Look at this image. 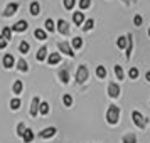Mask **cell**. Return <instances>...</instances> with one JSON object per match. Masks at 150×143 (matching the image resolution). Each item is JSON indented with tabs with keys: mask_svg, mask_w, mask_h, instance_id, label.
<instances>
[{
	"mask_svg": "<svg viewBox=\"0 0 150 143\" xmlns=\"http://www.w3.org/2000/svg\"><path fill=\"white\" fill-rule=\"evenodd\" d=\"M118 120H120V108L116 104H110L108 111H106V121L110 125H116Z\"/></svg>",
	"mask_w": 150,
	"mask_h": 143,
	"instance_id": "1",
	"label": "cell"
},
{
	"mask_svg": "<svg viewBox=\"0 0 150 143\" xmlns=\"http://www.w3.org/2000/svg\"><path fill=\"white\" fill-rule=\"evenodd\" d=\"M86 79H88V68L86 66H79L78 71H76V81L79 84H83Z\"/></svg>",
	"mask_w": 150,
	"mask_h": 143,
	"instance_id": "2",
	"label": "cell"
},
{
	"mask_svg": "<svg viewBox=\"0 0 150 143\" xmlns=\"http://www.w3.org/2000/svg\"><path fill=\"white\" fill-rule=\"evenodd\" d=\"M132 120H133V123H135L138 128H145V126H147V121H149V120H145L138 111H133V113H132Z\"/></svg>",
	"mask_w": 150,
	"mask_h": 143,
	"instance_id": "3",
	"label": "cell"
},
{
	"mask_svg": "<svg viewBox=\"0 0 150 143\" xmlns=\"http://www.w3.org/2000/svg\"><path fill=\"white\" fill-rule=\"evenodd\" d=\"M57 46H59V51H61V52H64V54H66V56H69V57H74V52H73V47L69 46L68 42H59Z\"/></svg>",
	"mask_w": 150,
	"mask_h": 143,
	"instance_id": "4",
	"label": "cell"
},
{
	"mask_svg": "<svg viewBox=\"0 0 150 143\" xmlns=\"http://www.w3.org/2000/svg\"><path fill=\"white\" fill-rule=\"evenodd\" d=\"M108 96H111V98H118L120 96V86L116 82H110L108 84Z\"/></svg>",
	"mask_w": 150,
	"mask_h": 143,
	"instance_id": "5",
	"label": "cell"
},
{
	"mask_svg": "<svg viewBox=\"0 0 150 143\" xmlns=\"http://www.w3.org/2000/svg\"><path fill=\"white\" fill-rule=\"evenodd\" d=\"M56 25H57V30H59V32H61L62 35L69 34V25H68V22L64 20V19H59V20H57V24H56Z\"/></svg>",
	"mask_w": 150,
	"mask_h": 143,
	"instance_id": "6",
	"label": "cell"
},
{
	"mask_svg": "<svg viewBox=\"0 0 150 143\" xmlns=\"http://www.w3.org/2000/svg\"><path fill=\"white\" fill-rule=\"evenodd\" d=\"M39 106H41V99H39L37 96H34V98H32V104H30V116H37Z\"/></svg>",
	"mask_w": 150,
	"mask_h": 143,
	"instance_id": "7",
	"label": "cell"
},
{
	"mask_svg": "<svg viewBox=\"0 0 150 143\" xmlns=\"http://www.w3.org/2000/svg\"><path fill=\"white\" fill-rule=\"evenodd\" d=\"M17 8H19V4H15V2L8 4L7 8H5V12H4V15H5V17H10V15H14L15 12H17Z\"/></svg>",
	"mask_w": 150,
	"mask_h": 143,
	"instance_id": "8",
	"label": "cell"
},
{
	"mask_svg": "<svg viewBox=\"0 0 150 143\" xmlns=\"http://www.w3.org/2000/svg\"><path fill=\"white\" fill-rule=\"evenodd\" d=\"M56 133H57V130H56L54 126H51V128L42 130L41 133H39V136H41V138H51V136H54Z\"/></svg>",
	"mask_w": 150,
	"mask_h": 143,
	"instance_id": "9",
	"label": "cell"
},
{
	"mask_svg": "<svg viewBox=\"0 0 150 143\" xmlns=\"http://www.w3.org/2000/svg\"><path fill=\"white\" fill-rule=\"evenodd\" d=\"M25 29H27V22L25 20H19L15 25H12V30L14 32H24Z\"/></svg>",
	"mask_w": 150,
	"mask_h": 143,
	"instance_id": "10",
	"label": "cell"
},
{
	"mask_svg": "<svg viewBox=\"0 0 150 143\" xmlns=\"http://www.w3.org/2000/svg\"><path fill=\"white\" fill-rule=\"evenodd\" d=\"M116 46H118V49H127V46H128V37L127 35H120L116 39Z\"/></svg>",
	"mask_w": 150,
	"mask_h": 143,
	"instance_id": "11",
	"label": "cell"
},
{
	"mask_svg": "<svg viewBox=\"0 0 150 143\" xmlns=\"http://www.w3.org/2000/svg\"><path fill=\"white\" fill-rule=\"evenodd\" d=\"M14 56L12 54H5L4 56V68H7V69H10L12 66H14Z\"/></svg>",
	"mask_w": 150,
	"mask_h": 143,
	"instance_id": "12",
	"label": "cell"
},
{
	"mask_svg": "<svg viewBox=\"0 0 150 143\" xmlns=\"http://www.w3.org/2000/svg\"><path fill=\"white\" fill-rule=\"evenodd\" d=\"M73 22H74L76 25H81L83 22H84V14H83V12H74V15H73Z\"/></svg>",
	"mask_w": 150,
	"mask_h": 143,
	"instance_id": "13",
	"label": "cell"
},
{
	"mask_svg": "<svg viewBox=\"0 0 150 143\" xmlns=\"http://www.w3.org/2000/svg\"><path fill=\"white\" fill-rule=\"evenodd\" d=\"M127 37H128V46H127V59H130V56H132V51H133V39H132V34H127Z\"/></svg>",
	"mask_w": 150,
	"mask_h": 143,
	"instance_id": "14",
	"label": "cell"
},
{
	"mask_svg": "<svg viewBox=\"0 0 150 143\" xmlns=\"http://www.w3.org/2000/svg\"><path fill=\"white\" fill-rule=\"evenodd\" d=\"M61 61V56L57 54V52H52V54L47 57V62L51 64V66H54V64H57V62Z\"/></svg>",
	"mask_w": 150,
	"mask_h": 143,
	"instance_id": "15",
	"label": "cell"
},
{
	"mask_svg": "<svg viewBox=\"0 0 150 143\" xmlns=\"http://www.w3.org/2000/svg\"><path fill=\"white\" fill-rule=\"evenodd\" d=\"M37 61H44L46 57H47V47H41L39 51H37Z\"/></svg>",
	"mask_w": 150,
	"mask_h": 143,
	"instance_id": "16",
	"label": "cell"
},
{
	"mask_svg": "<svg viewBox=\"0 0 150 143\" xmlns=\"http://www.w3.org/2000/svg\"><path fill=\"white\" fill-rule=\"evenodd\" d=\"M22 138H24V142H25V143H30L32 140H34V131L27 128V130H25V133H24V136H22Z\"/></svg>",
	"mask_w": 150,
	"mask_h": 143,
	"instance_id": "17",
	"label": "cell"
},
{
	"mask_svg": "<svg viewBox=\"0 0 150 143\" xmlns=\"http://www.w3.org/2000/svg\"><path fill=\"white\" fill-rule=\"evenodd\" d=\"M123 143H137V136L135 133H127V135L123 136Z\"/></svg>",
	"mask_w": 150,
	"mask_h": 143,
	"instance_id": "18",
	"label": "cell"
},
{
	"mask_svg": "<svg viewBox=\"0 0 150 143\" xmlns=\"http://www.w3.org/2000/svg\"><path fill=\"white\" fill-rule=\"evenodd\" d=\"M30 14L32 15H39L41 14V5H39L37 2H32V4H30Z\"/></svg>",
	"mask_w": 150,
	"mask_h": 143,
	"instance_id": "19",
	"label": "cell"
},
{
	"mask_svg": "<svg viewBox=\"0 0 150 143\" xmlns=\"http://www.w3.org/2000/svg\"><path fill=\"white\" fill-rule=\"evenodd\" d=\"M59 79H61L64 84H66V82H69V71H68V69H62L61 73H59Z\"/></svg>",
	"mask_w": 150,
	"mask_h": 143,
	"instance_id": "20",
	"label": "cell"
},
{
	"mask_svg": "<svg viewBox=\"0 0 150 143\" xmlns=\"http://www.w3.org/2000/svg\"><path fill=\"white\" fill-rule=\"evenodd\" d=\"M34 35H35V39H39V41H46V30H42V29H35Z\"/></svg>",
	"mask_w": 150,
	"mask_h": 143,
	"instance_id": "21",
	"label": "cell"
},
{
	"mask_svg": "<svg viewBox=\"0 0 150 143\" xmlns=\"http://www.w3.org/2000/svg\"><path fill=\"white\" fill-rule=\"evenodd\" d=\"M106 74H108V73H106V69L103 68V66H98V68H96V76H98L100 79H105Z\"/></svg>",
	"mask_w": 150,
	"mask_h": 143,
	"instance_id": "22",
	"label": "cell"
},
{
	"mask_svg": "<svg viewBox=\"0 0 150 143\" xmlns=\"http://www.w3.org/2000/svg\"><path fill=\"white\" fill-rule=\"evenodd\" d=\"M12 89H14L15 94H21L22 89H24V84H22V81H15V82H14V88H12Z\"/></svg>",
	"mask_w": 150,
	"mask_h": 143,
	"instance_id": "23",
	"label": "cell"
},
{
	"mask_svg": "<svg viewBox=\"0 0 150 143\" xmlns=\"http://www.w3.org/2000/svg\"><path fill=\"white\" fill-rule=\"evenodd\" d=\"M19 49H21V52H22V54H27V52H29V49H30V46H29V42L22 41V42H21V46H19Z\"/></svg>",
	"mask_w": 150,
	"mask_h": 143,
	"instance_id": "24",
	"label": "cell"
},
{
	"mask_svg": "<svg viewBox=\"0 0 150 143\" xmlns=\"http://www.w3.org/2000/svg\"><path fill=\"white\" fill-rule=\"evenodd\" d=\"M12 32H14V30H12L10 27H5L4 30H2V35H4L7 41H10V39H12Z\"/></svg>",
	"mask_w": 150,
	"mask_h": 143,
	"instance_id": "25",
	"label": "cell"
},
{
	"mask_svg": "<svg viewBox=\"0 0 150 143\" xmlns=\"http://www.w3.org/2000/svg\"><path fill=\"white\" fill-rule=\"evenodd\" d=\"M17 68H19V71H22V73H25L29 69V66H27V62L24 61V59H21V61L17 62Z\"/></svg>",
	"mask_w": 150,
	"mask_h": 143,
	"instance_id": "26",
	"label": "cell"
},
{
	"mask_svg": "<svg viewBox=\"0 0 150 143\" xmlns=\"http://www.w3.org/2000/svg\"><path fill=\"white\" fill-rule=\"evenodd\" d=\"M73 47L74 49H81L83 47V39L81 37H74V39H73Z\"/></svg>",
	"mask_w": 150,
	"mask_h": 143,
	"instance_id": "27",
	"label": "cell"
},
{
	"mask_svg": "<svg viewBox=\"0 0 150 143\" xmlns=\"http://www.w3.org/2000/svg\"><path fill=\"white\" fill-rule=\"evenodd\" d=\"M115 74H116L118 79H123V77H125V73H123L122 66H115Z\"/></svg>",
	"mask_w": 150,
	"mask_h": 143,
	"instance_id": "28",
	"label": "cell"
},
{
	"mask_svg": "<svg viewBox=\"0 0 150 143\" xmlns=\"http://www.w3.org/2000/svg\"><path fill=\"white\" fill-rule=\"evenodd\" d=\"M89 5H91V0H79V8H81V10L89 8Z\"/></svg>",
	"mask_w": 150,
	"mask_h": 143,
	"instance_id": "29",
	"label": "cell"
},
{
	"mask_svg": "<svg viewBox=\"0 0 150 143\" xmlns=\"http://www.w3.org/2000/svg\"><path fill=\"white\" fill-rule=\"evenodd\" d=\"M93 25H95V20H93V19H88V20L84 22L83 29H84V30H91V29H93Z\"/></svg>",
	"mask_w": 150,
	"mask_h": 143,
	"instance_id": "30",
	"label": "cell"
},
{
	"mask_svg": "<svg viewBox=\"0 0 150 143\" xmlns=\"http://www.w3.org/2000/svg\"><path fill=\"white\" fill-rule=\"evenodd\" d=\"M39 111H41V115H47V113H49V104H47V103H41Z\"/></svg>",
	"mask_w": 150,
	"mask_h": 143,
	"instance_id": "31",
	"label": "cell"
},
{
	"mask_svg": "<svg viewBox=\"0 0 150 143\" xmlns=\"http://www.w3.org/2000/svg\"><path fill=\"white\" fill-rule=\"evenodd\" d=\"M54 29H56L54 22L51 20V19H47V20H46V30H49V32H54Z\"/></svg>",
	"mask_w": 150,
	"mask_h": 143,
	"instance_id": "32",
	"label": "cell"
},
{
	"mask_svg": "<svg viewBox=\"0 0 150 143\" xmlns=\"http://www.w3.org/2000/svg\"><path fill=\"white\" fill-rule=\"evenodd\" d=\"M10 108H12V109H19V108H21V99L14 98V99L10 101Z\"/></svg>",
	"mask_w": 150,
	"mask_h": 143,
	"instance_id": "33",
	"label": "cell"
},
{
	"mask_svg": "<svg viewBox=\"0 0 150 143\" xmlns=\"http://www.w3.org/2000/svg\"><path fill=\"white\" fill-rule=\"evenodd\" d=\"M25 126H24V123H19V125H17V135L19 136H24V133H25Z\"/></svg>",
	"mask_w": 150,
	"mask_h": 143,
	"instance_id": "34",
	"label": "cell"
},
{
	"mask_svg": "<svg viewBox=\"0 0 150 143\" xmlns=\"http://www.w3.org/2000/svg\"><path fill=\"white\" fill-rule=\"evenodd\" d=\"M128 76H130V79H137L138 77V69L137 68H132L128 71Z\"/></svg>",
	"mask_w": 150,
	"mask_h": 143,
	"instance_id": "35",
	"label": "cell"
},
{
	"mask_svg": "<svg viewBox=\"0 0 150 143\" xmlns=\"http://www.w3.org/2000/svg\"><path fill=\"white\" fill-rule=\"evenodd\" d=\"M62 103H64L66 106H71V104H73V98H71L69 94H64L62 96Z\"/></svg>",
	"mask_w": 150,
	"mask_h": 143,
	"instance_id": "36",
	"label": "cell"
},
{
	"mask_svg": "<svg viewBox=\"0 0 150 143\" xmlns=\"http://www.w3.org/2000/svg\"><path fill=\"white\" fill-rule=\"evenodd\" d=\"M142 22H143L142 15H135V17H133V24H135L137 27H140V25H142Z\"/></svg>",
	"mask_w": 150,
	"mask_h": 143,
	"instance_id": "37",
	"label": "cell"
},
{
	"mask_svg": "<svg viewBox=\"0 0 150 143\" xmlns=\"http://www.w3.org/2000/svg\"><path fill=\"white\" fill-rule=\"evenodd\" d=\"M64 2V7L68 8V10H71V8L74 7V0H62Z\"/></svg>",
	"mask_w": 150,
	"mask_h": 143,
	"instance_id": "38",
	"label": "cell"
},
{
	"mask_svg": "<svg viewBox=\"0 0 150 143\" xmlns=\"http://www.w3.org/2000/svg\"><path fill=\"white\" fill-rule=\"evenodd\" d=\"M5 46H7V39L4 35H0V49H5Z\"/></svg>",
	"mask_w": 150,
	"mask_h": 143,
	"instance_id": "39",
	"label": "cell"
},
{
	"mask_svg": "<svg viewBox=\"0 0 150 143\" xmlns=\"http://www.w3.org/2000/svg\"><path fill=\"white\" fill-rule=\"evenodd\" d=\"M145 79H147V81L150 82V73H145Z\"/></svg>",
	"mask_w": 150,
	"mask_h": 143,
	"instance_id": "40",
	"label": "cell"
},
{
	"mask_svg": "<svg viewBox=\"0 0 150 143\" xmlns=\"http://www.w3.org/2000/svg\"><path fill=\"white\" fill-rule=\"evenodd\" d=\"M149 37H150V29H149Z\"/></svg>",
	"mask_w": 150,
	"mask_h": 143,
	"instance_id": "41",
	"label": "cell"
}]
</instances>
